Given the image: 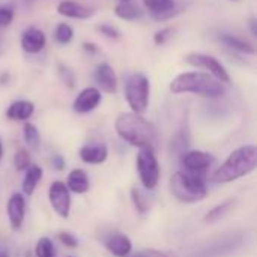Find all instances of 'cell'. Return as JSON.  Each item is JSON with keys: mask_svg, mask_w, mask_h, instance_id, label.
I'll return each mask as SVG.
<instances>
[{"mask_svg": "<svg viewBox=\"0 0 257 257\" xmlns=\"http://www.w3.org/2000/svg\"><path fill=\"white\" fill-rule=\"evenodd\" d=\"M6 212L9 218V224L12 230H18L23 226L26 215V200L21 194H12L6 205Z\"/></svg>", "mask_w": 257, "mask_h": 257, "instance_id": "12", "label": "cell"}, {"mask_svg": "<svg viewBox=\"0 0 257 257\" xmlns=\"http://www.w3.org/2000/svg\"><path fill=\"white\" fill-rule=\"evenodd\" d=\"M146 8L151 11L154 18L157 20H166L175 15L176 2L175 0H143Z\"/></svg>", "mask_w": 257, "mask_h": 257, "instance_id": "17", "label": "cell"}, {"mask_svg": "<svg viewBox=\"0 0 257 257\" xmlns=\"http://www.w3.org/2000/svg\"><path fill=\"white\" fill-rule=\"evenodd\" d=\"M104 247L114 257H128L133 250V242L126 235L113 232L104 238Z\"/></svg>", "mask_w": 257, "mask_h": 257, "instance_id": "11", "label": "cell"}, {"mask_svg": "<svg viewBox=\"0 0 257 257\" xmlns=\"http://www.w3.org/2000/svg\"><path fill=\"white\" fill-rule=\"evenodd\" d=\"M2 157H3V146H2V142H0V161H2Z\"/></svg>", "mask_w": 257, "mask_h": 257, "instance_id": "38", "label": "cell"}, {"mask_svg": "<svg viewBox=\"0 0 257 257\" xmlns=\"http://www.w3.org/2000/svg\"><path fill=\"white\" fill-rule=\"evenodd\" d=\"M220 41L232 48V50H236L239 53H245V54H254L256 53V48L251 42H248L247 39L241 38V36H236V35H230V33H221L220 35Z\"/></svg>", "mask_w": 257, "mask_h": 257, "instance_id": "20", "label": "cell"}, {"mask_svg": "<svg viewBox=\"0 0 257 257\" xmlns=\"http://www.w3.org/2000/svg\"><path fill=\"white\" fill-rule=\"evenodd\" d=\"M59 241H60L63 245H66L68 248H75V247L78 245L77 238H75L72 233H69V232H60V233H59Z\"/></svg>", "mask_w": 257, "mask_h": 257, "instance_id": "33", "label": "cell"}, {"mask_svg": "<svg viewBox=\"0 0 257 257\" xmlns=\"http://www.w3.org/2000/svg\"><path fill=\"white\" fill-rule=\"evenodd\" d=\"M0 257H9V254H8V251H5V250H0Z\"/></svg>", "mask_w": 257, "mask_h": 257, "instance_id": "37", "label": "cell"}, {"mask_svg": "<svg viewBox=\"0 0 257 257\" xmlns=\"http://www.w3.org/2000/svg\"><path fill=\"white\" fill-rule=\"evenodd\" d=\"M117 136L139 149H154L157 142V133L154 125L137 113H122L114 122Z\"/></svg>", "mask_w": 257, "mask_h": 257, "instance_id": "1", "label": "cell"}, {"mask_svg": "<svg viewBox=\"0 0 257 257\" xmlns=\"http://www.w3.org/2000/svg\"><path fill=\"white\" fill-rule=\"evenodd\" d=\"M35 254L36 257H56V248L51 242L50 238H41L38 242H36V247H35Z\"/></svg>", "mask_w": 257, "mask_h": 257, "instance_id": "25", "label": "cell"}, {"mask_svg": "<svg viewBox=\"0 0 257 257\" xmlns=\"http://www.w3.org/2000/svg\"><path fill=\"white\" fill-rule=\"evenodd\" d=\"M235 203H236V200L230 199V200H226V202H223V203L214 206V208L209 209V212L205 215L203 221H205V223H215V221H218L220 218H223L226 214H229V212L233 209Z\"/></svg>", "mask_w": 257, "mask_h": 257, "instance_id": "23", "label": "cell"}, {"mask_svg": "<svg viewBox=\"0 0 257 257\" xmlns=\"http://www.w3.org/2000/svg\"><path fill=\"white\" fill-rule=\"evenodd\" d=\"M137 170L146 190H154L160 181V164L154 149H140L137 154Z\"/></svg>", "mask_w": 257, "mask_h": 257, "instance_id": "6", "label": "cell"}, {"mask_svg": "<svg viewBox=\"0 0 257 257\" xmlns=\"http://www.w3.org/2000/svg\"><path fill=\"white\" fill-rule=\"evenodd\" d=\"M23 134H24V142L30 149H38L41 145V134L38 128L33 123H24L23 126Z\"/></svg>", "mask_w": 257, "mask_h": 257, "instance_id": "24", "label": "cell"}, {"mask_svg": "<svg viewBox=\"0 0 257 257\" xmlns=\"http://www.w3.org/2000/svg\"><path fill=\"white\" fill-rule=\"evenodd\" d=\"M83 48L86 51H89V53H98V47L95 44H92V42H84L83 44Z\"/></svg>", "mask_w": 257, "mask_h": 257, "instance_id": "36", "label": "cell"}, {"mask_svg": "<svg viewBox=\"0 0 257 257\" xmlns=\"http://www.w3.org/2000/svg\"><path fill=\"white\" fill-rule=\"evenodd\" d=\"M57 12L63 17L68 18H75V20H86L90 18L95 12L93 9L77 3V2H71V0H63L57 5Z\"/></svg>", "mask_w": 257, "mask_h": 257, "instance_id": "15", "label": "cell"}, {"mask_svg": "<svg viewBox=\"0 0 257 257\" xmlns=\"http://www.w3.org/2000/svg\"><path fill=\"white\" fill-rule=\"evenodd\" d=\"M59 75H60V78H62V81L69 87V89H74V86H75V75H74V72L68 68V66H65V65H59Z\"/></svg>", "mask_w": 257, "mask_h": 257, "instance_id": "29", "label": "cell"}, {"mask_svg": "<svg viewBox=\"0 0 257 257\" xmlns=\"http://www.w3.org/2000/svg\"><path fill=\"white\" fill-rule=\"evenodd\" d=\"M45 44H47V39L41 29L29 27L21 35V47L29 54H36V53L42 51Z\"/></svg>", "mask_w": 257, "mask_h": 257, "instance_id": "13", "label": "cell"}, {"mask_svg": "<svg viewBox=\"0 0 257 257\" xmlns=\"http://www.w3.org/2000/svg\"><path fill=\"white\" fill-rule=\"evenodd\" d=\"M215 163V158L208 154V152H202V151H191L182 155L181 164L185 169L187 173H193V175H199L203 176Z\"/></svg>", "mask_w": 257, "mask_h": 257, "instance_id": "9", "label": "cell"}, {"mask_svg": "<svg viewBox=\"0 0 257 257\" xmlns=\"http://www.w3.org/2000/svg\"><path fill=\"white\" fill-rule=\"evenodd\" d=\"M170 92L194 93L203 98L217 99L226 93V87L221 81L206 72H184L176 75L170 83Z\"/></svg>", "mask_w": 257, "mask_h": 257, "instance_id": "2", "label": "cell"}, {"mask_svg": "<svg viewBox=\"0 0 257 257\" xmlns=\"http://www.w3.org/2000/svg\"><path fill=\"white\" fill-rule=\"evenodd\" d=\"M95 81L105 93H114L117 89V77L108 63H101L95 71Z\"/></svg>", "mask_w": 257, "mask_h": 257, "instance_id": "14", "label": "cell"}, {"mask_svg": "<svg viewBox=\"0 0 257 257\" xmlns=\"http://www.w3.org/2000/svg\"><path fill=\"white\" fill-rule=\"evenodd\" d=\"M54 36L59 44H69L74 38V30L71 29V26L60 23L54 30Z\"/></svg>", "mask_w": 257, "mask_h": 257, "instance_id": "26", "label": "cell"}, {"mask_svg": "<svg viewBox=\"0 0 257 257\" xmlns=\"http://www.w3.org/2000/svg\"><path fill=\"white\" fill-rule=\"evenodd\" d=\"M66 187L69 191L75 193V194H84L89 191L90 188V182L87 178V173L81 169H74L69 175H68V181H66Z\"/></svg>", "mask_w": 257, "mask_h": 257, "instance_id": "18", "label": "cell"}, {"mask_svg": "<svg viewBox=\"0 0 257 257\" xmlns=\"http://www.w3.org/2000/svg\"><path fill=\"white\" fill-rule=\"evenodd\" d=\"M120 2H130V0H120Z\"/></svg>", "mask_w": 257, "mask_h": 257, "instance_id": "40", "label": "cell"}, {"mask_svg": "<svg viewBox=\"0 0 257 257\" xmlns=\"http://www.w3.org/2000/svg\"><path fill=\"white\" fill-rule=\"evenodd\" d=\"M96 30H98L101 35H104V36H107V38H110V39H117V38L120 36V32H119L114 26H111V24H101V26L96 27Z\"/></svg>", "mask_w": 257, "mask_h": 257, "instance_id": "31", "label": "cell"}, {"mask_svg": "<svg viewBox=\"0 0 257 257\" xmlns=\"http://www.w3.org/2000/svg\"><path fill=\"white\" fill-rule=\"evenodd\" d=\"M14 20V9L8 5H0V27H8Z\"/></svg>", "mask_w": 257, "mask_h": 257, "instance_id": "30", "label": "cell"}, {"mask_svg": "<svg viewBox=\"0 0 257 257\" xmlns=\"http://www.w3.org/2000/svg\"><path fill=\"white\" fill-rule=\"evenodd\" d=\"M108 157V149L104 143L87 145L80 149V158L87 164H102Z\"/></svg>", "mask_w": 257, "mask_h": 257, "instance_id": "16", "label": "cell"}, {"mask_svg": "<svg viewBox=\"0 0 257 257\" xmlns=\"http://www.w3.org/2000/svg\"><path fill=\"white\" fill-rule=\"evenodd\" d=\"M114 14L119 18L126 20V21H134V20H137V18H140L143 15L140 8H137L131 2H120V3H117L116 8H114Z\"/></svg>", "mask_w": 257, "mask_h": 257, "instance_id": "22", "label": "cell"}, {"mask_svg": "<svg viewBox=\"0 0 257 257\" xmlns=\"http://www.w3.org/2000/svg\"><path fill=\"white\" fill-rule=\"evenodd\" d=\"M257 166L256 146L247 145L233 151L227 160L214 173V181L218 184H229L239 178L250 175Z\"/></svg>", "mask_w": 257, "mask_h": 257, "instance_id": "3", "label": "cell"}, {"mask_svg": "<svg viewBox=\"0 0 257 257\" xmlns=\"http://www.w3.org/2000/svg\"><path fill=\"white\" fill-rule=\"evenodd\" d=\"M65 160L60 157V155H56L54 158H53V167L56 169V170H63L65 169Z\"/></svg>", "mask_w": 257, "mask_h": 257, "instance_id": "35", "label": "cell"}, {"mask_svg": "<svg viewBox=\"0 0 257 257\" xmlns=\"http://www.w3.org/2000/svg\"><path fill=\"white\" fill-rule=\"evenodd\" d=\"M131 257H173L170 253L167 251H161V250H154V248H149V250H142L136 254H133Z\"/></svg>", "mask_w": 257, "mask_h": 257, "instance_id": "34", "label": "cell"}, {"mask_svg": "<svg viewBox=\"0 0 257 257\" xmlns=\"http://www.w3.org/2000/svg\"><path fill=\"white\" fill-rule=\"evenodd\" d=\"M48 200H50V205H51L53 211L59 217H62V218L69 217L71 196H69V190H68L65 182L56 181V182H53L50 185V188H48Z\"/></svg>", "mask_w": 257, "mask_h": 257, "instance_id": "8", "label": "cell"}, {"mask_svg": "<svg viewBox=\"0 0 257 257\" xmlns=\"http://www.w3.org/2000/svg\"><path fill=\"white\" fill-rule=\"evenodd\" d=\"M42 178V169L39 166H29L23 179V191L26 196H32L36 190L38 182Z\"/></svg>", "mask_w": 257, "mask_h": 257, "instance_id": "21", "label": "cell"}, {"mask_svg": "<svg viewBox=\"0 0 257 257\" xmlns=\"http://www.w3.org/2000/svg\"><path fill=\"white\" fill-rule=\"evenodd\" d=\"M35 111V105L30 101L21 99V101H15L12 102L8 110H6V116L11 120H27Z\"/></svg>", "mask_w": 257, "mask_h": 257, "instance_id": "19", "label": "cell"}, {"mask_svg": "<svg viewBox=\"0 0 257 257\" xmlns=\"http://www.w3.org/2000/svg\"><path fill=\"white\" fill-rule=\"evenodd\" d=\"M149 93H151V86L145 74L137 72L128 77L125 83V98L133 113L143 114L148 110Z\"/></svg>", "mask_w": 257, "mask_h": 257, "instance_id": "5", "label": "cell"}, {"mask_svg": "<svg viewBox=\"0 0 257 257\" xmlns=\"http://www.w3.org/2000/svg\"><path fill=\"white\" fill-rule=\"evenodd\" d=\"M170 193L182 203H197L206 197L208 188L202 176L187 172H176L170 178Z\"/></svg>", "mask_w": 257, "mask_h": 257, "instance_id": "4", "label": "cell"}, {"mask_svg": "<svg viewBox=\"0 0 257 257\" xmlns=\"http://www.w3.org/2000/svg\"><path fill=\"white\" fill-rule=\"evenodd\" d=\"M185 62L190 63L191 66H196V68H202V69L209 71V74L212 77H215L218 81H221L223 84L230 81V75H229L227 69L214 56L203 54V53H190V54L185 56Z\"/></svg>", "mask_w": 257, "mask_h": 257, "instance_id": "7", "label": "cell"}, {"mask_svg": "<svg viewBox=\"0 0 257 257\" xmlns=\"http://www.w3.org/2000/svg\"><path fill=\"white\" fill-rule=\"evenodd\" d=\"M172 35H173V29L172 27H166V29H161V30H158L155 33L154 41H155L157 45H163V44L167 42V39L172 38Z\"/></svg>", "mask_w": 257, "mask_h": 257, "instance_id": "32", "label": "cell"}, {"mask_svg": "<svg viewBox=\"0 0 257 257\" xmlns=\"http://www.w3.org/2000/svg\"><path fill=\"white\" fill-rule=\"evenodd\" d=\"M131 199H133L134 206H136V209H137L139 214H146V212L149 211V202H148V199L142 194L140 190L133 188V190H131Z\"/></svg>", "mask_w": 257, "mask_h": 257, "instance_id": "27", "label": "cell"}, {"mask_svg": "<svg viewBox=\"0 0 257 257\" xmlns=\"http://www.w3.org/2000/svg\"><path fill=\"white\" fill-rule=\"evenodd\" d=\"M99 102H101V92H99V89H96V87H86V89H83L77 95V98H75V101L72 104V108L78 114H86V113L93 111L99 105Z\"/></svg>", "mask_w": 257, "mask_h": 257, "instance_id": "10", "label": "cell"}, {"mask_svg": "<svg viewBox=\"0 0 257 257\" xmlns=\"http://www.w3.org/2000/svg\"><path fill=\"white\" fill-rule=\"evenodd\" d=\"M24 2H26V3H30V2H32V0H24Z\"/></svg>", "mask_w": 257, "mask_h": 257, "instance_id": "39", "label": "cell"}, {"mask_svg": "<svg viewBox=\"0 0 257 257\" xmlns=\"http://www.w3.org/2000/svg\"><path fill=\"white\" fill-rule=\"evenodd\" d=\"M233 2H239V0H233Z\"/></svg>", "mask_w": 257, "mask_h": 257, "instance_id": "41", "label": "cell"}, {"mask_svg": "<svg viewBox=\"0 0 257 257\" xmlns=\"http://www.w3.org/2000/svg\"><path fill=\"white\" fill-rule=\"evenodd\" d=\"M14 164L18 172H26L27 167L30 166V157L26 149H20L14 155Z\"/></svg>", "mask_w": 257, "mask_h": 257, "instance_id": "28", "label": "cell"}]
</instances>
